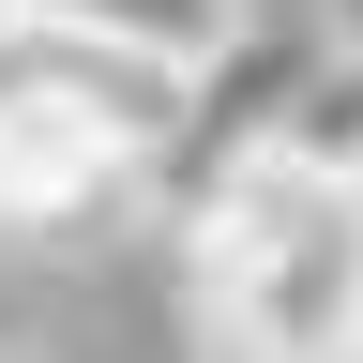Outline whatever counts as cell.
Returning a JSON list of instances; mask_svg holds the SVG:
<instances>
[{
    "label": "cell",
    "mask_w": 363,
    "mask_h": 363,
    "mask_svg": "<svg viewBox=\"0 0 363 363\" xmlns=\"http://www.w3.org/2000/svg\"><path fill=\"white\" fill-rule=\"evenodd\" d=\"M318 61H333V45H318L303 16H242L197 76H182V121L152 136V212L197 227L242 167H272V152H288V121H303V91H318Z\"/></svg>",
    "instance_id": "2"
},
{
    "label": "cell",
    "mask_w": 363,
    "mask_h": 363,
    "mask_svg": "<svg viewBox=\"0 0 363 363\" xmlns=\"http://www.w3.org/2000/svg\"><path fill=\"white\" fill-rule=\"evenodd\" d=\"M30 76V16H0V91H16Z\"/></svg>",
    "instance_id": "4"
},
{
    "label": "cell",
    "mask_w": 363,
    "mask_h": 363,
    "mask_svg": "<svg viewBox=\"0 0 363 363\" xmlns=\"http://www.w3.org/2000/svg\"><path fill=\"white\" fill-rule=\"evenodd\" d=\"M212 363H363V182L272 152L182 227Z\"/></svg>",
    "instance_id": "1"
},
{
    "label": "cell",
    "mask_w": 363,
    "mask_h": 363,
    "mask_svg": "<svg viewBox=\"0 0 363 363\" xmlns=\"http://www.w3.org/2000/svg\"><path fill=\"white\" fill-rule=\"evenodd\" d=\"M0 363H30V348H0Z\"/></svg>",
    "instance_id": "5"
},
{
    "label": "cell",
    "mask_w": 363,
    "mask_h": 363,
    "mask_svg": "<svg viewBox=\"0 0 363 363\" xmlns=\"http://www.w3.org/2000/svg\"><path fill=\"white\" fill-rule=\"evenodd\" d=\"M288 152H303V167H333V182H363V45H333V61H318L303 121H288Z\"/></svg>",
    "instance_id": "3"
}]
</instances>
